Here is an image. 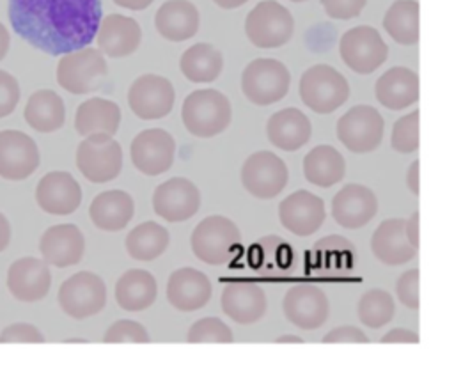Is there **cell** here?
I'll list each match as a JSON object with an SVG mask.
<instances>
[{"instance_id": "cell-1", "label": "cell", "mask_w": 454, "mask_h": 367, "mask_svg": "<svg viewBox=\"0 0 454 367\" xmlns=\"http://www.w3.org/2000/svg\"><path fill=\"white\" fill-rule=\"evenodd\" d=\"M7 11L12 30L48 55L89 46L101 21V0H9Z\"/></svg>"}, {"instance_id": "cell-2", "label": "cell", "mask_w": 454, "mask_h": 367, "mask_svg": "<svg viewBox=\"0 0 454 367\" xmlns=\"http://www.w3.org/2000/svg\"><path fill=\"white\" fill-rule=\"evenodd\" d=\"M181 119L192 135L211 138L229 128L232 119L231 101L216 89L193 90L183 101Z\"/></svg>"}, {"instance_id": "cell-3", "label": "cell", "mask_w": 454, "mask_h": 367, "mask_svg": "<svg viewBox=\"0 0 454 367\" xmlns=\"http://www.w3.org/2000/svg\"><path fill=\"white\" fill-rule=\"evenodd\" d=\"M300 98L316 113H332L349 98L346 76L328 64H316L300 78Z\"/></svg>"}, {"instance_id": "cell-4", "label": "cell", "mask_w": 454, "mask_h": 367, "mask_svg": "<svg viewBox=\"0 0 454 367\" xmlns=\"http://www.w3.org/2000/svg\"><path fill=\"white\" fill-rule=\"evenodd\" d=\"M241 232L232 220L222 215L206 216L192 232L190 243L197 259L206 264H225L239 246Z\"/></svg>"}, {"instance_id": "cell-5", "label": "cell", "mask_w": 454, "mask_h": 367, "mask_svg": "<svg viewBox=\"0 0 454 367\" xmlns=\"http://www.w3.org/2000/svg\"><path fill=\"white\" fill-rule=\"evenodd\" d=\"M289 85V69L277 59H255L247 64L241 74V90L245 98L259 106H268L284 99Z\"/></svg>"}, {"instance_id": "cell-6", "label": "cell", "mask_w": 454, "mask_h": 367, "mask_svg": "<svg viewBox=\"0 0 454 367\" xmlns=\"http://www.w3.org/2000/svg\"><path fill=\"white\" fill-rule=\"evenodd\" d=\"M294 30V20L287 7L275 0L259 2L245 20V34L257 48H280Z\"/></svg>"}, {"instance_id": "cell-7", "label": "cell", "mask_w": 454, "mask_h": 367, "mask_svg": "<svg viewBox=\"0 0 454 367\" xmlns=\"http://www.w3.org/2000/svg\"><path fill=\"white\" fill-rule=\"evenodd\" d=\"M108 67L98 48H80L64 53L57 64V83L71 94H87L99 87Z\"/></svg>"}, {"instance_id": "cell-8", "label": "cell", "mask_w": 454, "mask_h": 367, "mask_svg": "<svg viewBox=\"0 0 454 367\" xmlns=\"http://www.w3.org/2000/svg\"><path fill=\"white\" fill-rule=\"evenodd\" d=\"M76 167L87 181L108 183L121 174L122 149L110 135H89L78 144Z\"/></svg>"}, {"instance_id": "cell-9", "label": "cell", "mask_w": 454, "mask_h": 367, "mask_svg": "<svg viewBox=\"0 0 454 367\" xmlns=\"http://www.w3.org/2000/svg\"><path fill=\"white\" fill-rule=\"evenodd\" d=\"M339 53L351 71L371 74L387 60L388 46L374 27L358 25L340 35Z\"/></svg>"}, {"instance_id": "cell-10", "label": "cell", "mask_w": 454, "mask_h": 367, "mask_svg": "<svg viewBox=\"0 0 454 367\" xmlns=\"http://www.w3.org/2000/svg\"><path fill=\"white\" fill-rule=\"evenodd\" d=\"M337 138L351 152L374 151L385 133V121L381 113L371 105H355L337 121Z\"/></svg>"}, {"instance_id": "cell-11", "label": "cell", "mask_w": 454, "mask_h": 367, "mask_svg": "<svg viewBox=\"0 0 454 367\" xmlns=\"http://www.w3.org/2000/svg\"><path fill=\"white\" fill-rule=\"evenodd\" d=\"M59 305L73 319H85L103 310L106 303V285L92 271H78L59 287Z\"/></svg>"}, {"instance_id": "cell-12", "label": "cell", "mask_w": 454, "mask_h": 367, "mask_svg": "<svg viewBox=\"0 0 454 367\" xmlns=\"http://www.w3.org/2000/svg\"><path fill=\"white\" fill-rule=\"evenodd\" d=\"M289 172L280 156L270 151L250 154L241 167V184L255 199H273L287 184Z\"/></svg>"}, {"instance_id": "cell-13", "label": "cell", "mask_w": 454, "mask_h": 367, "mask_svg": "<svg viewBox=\"0 0 454 367\" xmlns=\"http://www.w3.org/2000/svg\"><path fill=\"white\" fill-rule=\"evenodd\" d=\"M174 101L176 92L170 80L153 73L138 76L128 90L131 112L144 121H154L168 115L174 108Z\"/></svg>"}, {"instance_id": "cell-14", "label": "cell", "mask_w": 454, "mask_h": 367, "mask_svg": "<svg viewBox=\"0 0 454 367\" xmlns=\"http://www.w3.org/2000/svg\"><path fill=\"white\" fill-rule=\"evenodd\" d=\"M286 319L301 330H316L330 316V301L325 291L314 284L293 285L282 301Z\"/></svg>"}, {"instance_id": "cell-15", "label": "cell", "mask_w": 454, "mask_h": 367, "mask_svg": "<svg viewBox=\"0 0 454 367\" xmlns=\"http://www.w3.org/2000/svg\"><path fill=\"white\" fill-rule=\"evenodd\" d=\"M39 163V147L30 135L20 129L0 131V177L23 181L37 170Z\"/></svg>"}, {"instance_id": "cell-16", "label": "cell", "mask_w": 454, "mask_h": 367, "mask_svg": "<svg viewBox=\"0 0 454 367\" xmlns=\"http://www.w3.org/2000/svg\"><path fill=\"white\" fill-rule=\"evenodd\" d=\"M129 154L138 172L145 176H160L174 163L176 142L168 131L149 128L133 138Z\"/></svg>"}, {"instance_id": "cell-17", "label": "cell", "mask_w": 454, "mask_h": 367, "mask_svg": "<svg viewBox=\"0 0 454 367\" xmlns=\"http://www.w3.org/2000/svg\"><path fill=\"white\" fill-rule=\"evenodd\" d=\"M200 207V191L186 177H170L156 186L153 209L167 222H184Z\"/></svg>"}, {"instance_id": "cell-18", "label": "cell", "mask_w": 454, "mask_h": 367, "mask_svg": "<svg viewBox=\"0 0 454 367\" xmlns=\"http://www.w3.org/2000/svg\"><path fill=\"white\" fill-rule=\"evenodd\" d=\"M278 218L289 232L310 236L326 218L325 202L309 190H296L278 204Z\"/></svg>"}, {"instance_id": "cell-19", "label": "cell", "mask_w": 454, "mask_h": 367, "mask_svg": "<svg viewBox=\"0 0 454 367\" xmlns=\"http://www.w3.org/2000/svg\"><path fill=\"white\" fill-rule=\"evenodd\" d=\"M35 202L48 215L66 216L74 213L82 204V188L69 172L53 170L39 179Z\"/></svg>"}, {"instance_id": "cell-20", "label": "cell", "mask_w": 454, "mask_h": 367, "mask_svg": "<svg viewBox=\"0 0 454 367\" xmlns=\"http://www.w3.org/2000/svg\"><path fill=\"white\" fill-rule=\"evenodd\" d=\"M378 213L374 191L364 184L349 183L332 199V216L344 229H360Z\"/></svg>"}, {"instance_id": "cell-21", "label": "cell", "mask_w": 454, "mask_h": 367, "mask_svg": "<svg viewBox=\"0 0 454 367\" xmlns=\"http://www.w3.org/2000/svg\"><path fill=\"white\" fill-rule=\"evenodd\" d=\"M51 287L48 264L37 257H20L7 269L9 293L25 303L43 300Z\"/></svg>"}, {"instance_id": "cell-22", "label": "cell", "mask_w": 454, "mask_h": 367, "mask_svg": "<svg viewBox=\"0 0 454 367\" xmlns=\"http://www.w3.org/2000/svg\"><path fill=\"white\" fill-rule=\"evenodd\" d=\"M39 252L46 264L57 268L74 266L85 252V238L74 223L48 227L39 239Z\"/></svg>"}, {"instance_id": "cell-23", "label": "cell", "mask_w": 454, "mask_h": 367, "mask_svg": "<svg viewBox=\"0 0 454 367\" xmlns=\"http://www.w3.org/2000/svg\"><path fill=\"white\" fill-rule=\"evenodd\" d=\"M98 50L112 59H122L137 51L142 30L137 20L122 14H108L99 21L96 37Z\"/></svg>"}, {"instance_id": "cell-24", "label": "cell", "mask_w": 454, "mask_h": 367, "mask_svg": "<svg viewBox=\"0 0 454 367\" xmlns=\"http://www.w3.org/2000/svg\"><path fill=\"white\" fill-rule=\"evenodd\" d=\"M222 310L239 324H252L266 312L264 291L250 280L229 282L222 291Z\"/></svg>"}, {"instance_id": "cell-25", "label": "cell", "mask_w": 454, "mask_h": 367, "mask_svg": "<svg viewBox=\"0 0 454 367\" xmlns=\"http://www.w3.org/2000/svg\"><path fill=\"white\" fill-rule=\"evenodd\" d=\"M209 298L211 282L202 271L195 268H179L168 277L167 300L174 308L192 312L204 307Z\"/></svg>"}, {"instance_id": "cell-26", "label": "cell", "mask_w": 454, "mask_h": 367, "mask_svg": "<svg viewBox=\"0 0 454 367\" xmlns=\"http://www.w3.org/2000/svg\"><path fill=\"white\" fill-rule=\"evenodd\" d=\"M404 218H388L381 222L371 239L372 254L388 266H399L417 255V248L408 241L404 232Z\"/></svg>"}, {"instance_id": "cell-27", "label": "cell", "mask_w": 454, "mask_h": 367, "mask_svg": "<svg viewBox=\"0 0 454 367\" xmlns=\"http://www.w3.org/2000/svg\"><path fill=\"white\" fill-rule=\"evenodd\" d=\"M376 99L388 110H403L419 101V76L404 66L385 71L374 85Z\"/></svg>"}, {"instance_id": "cell-28", "label": "cell", "mask_w": 454, "mask_h": 367, "mask_svg": "<svg viewBox=\"0 0 454 367\" xmlns=\"http://www.w3.org/2000/svg\"><path fill=\"white\" fill-rule=\"evenodd\" d=\"M312 133L309 117L298 108H284L275 112L266 122L268 140L282 151H298L303 147Z\"/></svg>"}, {"instance_id": "cell-29", "label": "cell", "mask_w": 454, "mask_h": 367, "mask_svg": "<svg viewBox=\"0 0 454 367\" xmlns=\"http://www.w3.org/2000/svg\"><path fill=\"white\" fill-rule=\"evenodd\" d=\"M200 16L190 0H167L154 16L158 34L168 41H186L199 30Z\"/></svg>"}, {"instance_id": "cell-30", "label": "cell", "mask_w": 454, "mask_h": 367, "mask_svg": "<svg viewBox=\"0 0 454 367\" xmlns=\"http://www.w3.org/2000/svg\"><path fill=\"white\" fill-rule=\"evenodd\" d=\"M133 199L124 190L101 191L92 199L89 206V216L92 223L106 232L122 230L133 218Z\"/></svg>"}, {"instance_id": "cell-31", "label": "cell", "mask_w": 454, "mask_h": 367, "mask_svg": "<svg viewBox=\"0 0 454 367\" xmlns=\"http://www.w3.org/2000/svg\"><path fill=\"white\" fill-rule=\"evenodd\" d=\"M121 124V108L105 98L85 99L74 113V129L82 137L103 133L114 137Z\"/></svg>"}, {"instance_id": "cell-32", "label": "cell", "mask_w": 454, "mask_h": 367, "mask_svg": "<svg viewBox=\"0 0 454 367\" xmlns=\"http://www.w3.org/2000/svg\"><path fill=\"white\" fill-rule=\"evenodd\" d=\"M158 294L156 278L147 269H128L115 284V301L128 312H138L151 307Z\"/></svg>"}, {"instance_id": "cell-33", "label": "cell", "mask_w": 454, "mask_h": 367, "mask_svg": "<svg viewBox=\"0 0 454 367\" xmlns=\"http://www.w3.org/2000/svg\"><path fill=\"white\" fill-rule=\"evenodd\" d=\"M23 117L39 133H53L64 126L66 106L62 98L51 89H39L27 99Z\"/></svg>"}, {"instance_id": "cell-34", "label": "cell", "mask_w": 454, "mask_h": 367, "mask_svg": "<svg viewBox=\"0 0 454 367\" xmlns=\"http://www.w3.org/2000/svg\"><path fill=\"white\" fill-rule=\"evenodd\" d=\"M303 174L309 183L330 188L346 174L344 156L333 145H316L303 158Z\"/></svg>"}, {"instance_id": "cell-35", "label": "cell", "mask_w": 454, "mask_h": 367, "mask_svg": "<svg viewBox=\"0 0 454 367\" xmlns=\"http://www.w3.org/2000/svg\"><path fill=\"white\" fill-rule=\"evenodd\" d=\"M179 69L184 78L193 83H209L220 76L223 69V57L215 46L197 43L183 51Z\"/></svg>"}, {"instance_id": "cell-36", "label": "cell", "mask_w": 454, "mask_h": 367, "mask_svg": "<svg viewBox=\"0 0 454 367\" xmlns=\"http://www.w3.org/2000/svg\"><path fill=\"white\" fill-rule=\"evenodd\" d=\"M168 243V230L156 222L138 223L126 236V250L137 261H153L160 257Z\"/></svg>"}, {"instance_id": "cell-37", "label": "cell", "mask_w": 454, "mask_h": 367, "mask_svg": "<svg viewBox=\"0 0 454 367\" xmlns=\"http://www.w3.org/2000/svg\"><path fill=\"white\" fill-rule=\"evenodd\" d=\"M383 28L399 44L411 46L419 41V4L415 0H395L385 12Z\"/></svg>"}, {"instance_id": "cell-38", "label": "cell", "mask_w": 454, "mask_h": 367, "mask_svg": "<svg viewBox=\"0 0 454 367\" xmlns=\"http://www.w3.org/2000/svg\"><path fill=\"white\" fill-rule=\"evenodd\" d=\"M395 312V303L390 293L383 289H369L362 294L358 301V319L364 326L381 328L385 326Z\"/></svg>"}, {"instance_id": "cell-39", "label": "cell", "mask_w": 454, "mask_h": 367, "mask_svg": "<svg viewBox=\"0 0 454 367\" xmlns=\"http://www.w3.org/2000/svg\"><path fill=\"white\" fill-rule=\"evenodd\" d=\"M419 110H413L411 113H406L394 122L390 137L394 151L408 154L419 149Z\"/></svg>"}, {"instance_id": "cell-40", "label": "cell", "mask_w": 454, "mask_h": 367, "mask_svg": "<svg viewBox=\"0 0 454 367\" xmlns=\"http://www.w3.org/2000/svg\"><path fill=\"white\" fill-rule=\"evenodd\" d=\"M186 340L190 344H200V342H218V344H229L232 342V332L231 328L218 317H202L192 324L188 330Z\"/></svg>"}, {"instance_id": "cell-41", "label": "cell", "mask_w": 454, "mask_h": 367, "mask_svg": "<svg viewBox=\"0 0 454 367\" xmlns=\"http://www.w3.org/2000/svg\"><path fill=\"white\" fill-rule=\"evenodd\" d=\"M103 342L117 344V342H149L147 330L133 319H119L110 324V328L103 335Z\"/></svg>"}, {"instance_id": "cell-42", "label": "cell", "mask_w": 454, "mask_h": 367, "mask_svg": "<svg viewBox=\"0 0 454 367\" xmlns=\"http://www.w3.org/2000/svg\"><path fill=\"white\" fill-rule=\"evenodd\" d=\"M395 293L399 301L408 307L417 310L419 308V269H408L404 271L395 284Z\"/></svg>"}, {"instance_id": "cell-43", "label": "cell", "mask_w": 454, "mask_h": 367, "mask_svg": "<svg viewBox=\"0 0 454 367\" xmlns=\"http://www.w3.org/2000/svg\"><path fill=\"white\" fill-rule=\"evenodd\" d=\"M18 101H20L18 80L11 73L0 69V119L11 115L18 106Z\"/></svg>"}, {"instance_id": "cell-44", "label": "cell", "mask_w": 454, "mask_h": 367, "mask_svg": "<svg viewBox=\"0 0 454 367\" xmlns=\"http://www.w3.org/2000/svg\"><path fill=\"white\" fill-rule=\"evenodd\" d=\"M5 342H44V335L30 323H14L0 332V344Z\"/></svg>"}, {"instance_id": "cell-45", "label": "cell", "mask_w": 454, "mask_h": 367, "mask_svg": "<svg viewBox=\"0 0 454 367\" xmlns=\"http://www.w3.org/2000/svg\"><path fill=\"white\" fill-rule=\"evenodd\" d=\"M367 0H321L325 12L333 20L356 18L365 7Z\"/></svg>"}, {"instance_id": "cell-46", "label": "cell", "mask_w": 454, "mask_h": 367, "mask_svg": "<svg viewBox=\"0 0 454 367\" xmlns=\"http://www.w3.org/2000/svg\"><path fill=\"white\" fill-rule=\"evenodd\" d=\"M323 342L325 344H340V342H360V344H365L369 342L367 335L356 328V326H339V328H333L332 332H328L325 337H323Z\"/></svg>"}, {"instance_id": "cell-47", "label": "cell", "mask_w": 454, "mask_h": 367, "mask_svg": "<svg viewBox=\"0 0 454 367\" xmlns=\"http://www.w3.org/2000/svg\"><path fill=\"white\" fill-rule=\"evenodd\" d=\"M381 344H397V342H404V344H417L419 342V335L411 330L406 328H394L390 332H387L381 339Z\"/></svg>"}, {"instance_id": "cell-48", "label": "cell", "mask_w": 454, "mask_h": 367, "mask_svg": "<svg viewBox=\"0 0 454 367\" xmlns=\"http://www.w3.org/2000/svg\"><path fill=\"white\" fill-rule=\"evenodd\" d=\"M419 218H420V215H419V211H415V213L406 220V223H404L406 238H408V241H410L415 248H419Z\"/></svg>"}, {"instance_id": "cell-49", "label": "cell", "mask_w": 454, "mask_h": 367, "mask_svg": "<svg viewBox=\"0 0 454 367\" xmlns=\"http://www.w3.org/2000/svg\"><path fill=\"white\" fill-rule=\"evenodd\" d=\"M419 167H420V161L415 160L408 167V174H406V184L413 195H419Z\"/></svg>"}, {"instance_id": "cell-50", "label": "cell", "mask_w": 454, "mask_h": 367, "mask_svg": "<svg viewBox=\"0 0 454 367\" xmlns=\"http://www.w3.org/2000/svg\"><path fill=\"white\" fill-rule=\"evenodd\" d=\"M11 243V223L4 213H0V252H4Z\"/></svg>"}, {"instance_id": "cell-51", "label": "cell", "mask_w": 454, "mask_h": 367, "mask_svg": "<svg viewBox=\"0 0 454 367\" xmlns=\"http://www.w3.org/2000/svg\"><path fill=\"white\" fill-rule=\"evenodd\" d=\"M114 2L129 11H142V9L149 7L154 0H114Z\"/></svg>"}, {"instance_id": "cell-52", "label": "cell", "mask_w": 454, "mask_h": 367, "mask_svg": "<svg viewBox=\"0 0 454 367\" xmlns=\"http://www.w3.org/2000/svg\"><path fill=\"white\" fill-rule=\"evenodd\" d=\"M9 46H11V35H9V30H7V28H5V25L0 21V60L7 55Z\"/></svg>"}, {"instance_id": "cell-53", "label": "cell", "mask_w": 454, "mask_h": 367, "mask_svg": "<svg viewBox=\"0 0 454 367\" xmlns=\"http://www.w3.org/2000/svg\"><path fill=\"white\" fill-rule=\"evenodd\" d=\"M213 2L222 9H236V7H241L243 4H247L248 0H213Z\"/></svg>"}, {"instance_id": "cell-54", "label": "cell", "mask_w": 454, "mask_h": 367, "mask_svg": "<svg viewBox=\"0 0 454 367\" xmlns=\"http://www.w3.org/2000/svg\"><path fill=\"white\" fill-rule=\"evenodd\" d=\"M275 342H277V344H289V342H298V344H300V342H303V340H301V337H298V335H280V337L275 339Z\"/></svg>"}, {"instance_id": "cell-55", "label": "cell", "mask_w": 454, "mask_h": 367, "mask_svg": "<svg viewBox=\"0 0 454 367\" xmlns=\"http://www.w3.org/2000/svg\"><path fill=\"white\" fill-rule=\"evenodd\" d=\"M291 2H307V0H291Z\"/></svg>"}]
</instances>
